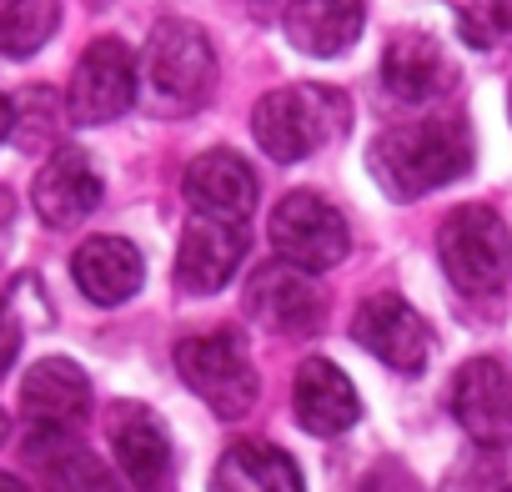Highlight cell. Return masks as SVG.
<instances>
[{"mask_svg":"<svg viewBox=\"0 0 512 492\" xmlns=\"http://www.w3.org/2000/svg\"><path fill=\"white\" fill-rule=\"evenodd\" d=\"M502 492H512V487H502Z\"/></svg>","mask_w":512,"mask_h":492,"instance_id":"obj_31","label":"cell"},{"mask_svg":"<svg viewBox=\"0 0 512 492\" xmlns=\"http://www.w3.org/2000/svg\"><path fill=\"white\" fill-rule=\"evenodd\" d=\"M472 131L462 116H422V121H397L377 131L367 146V171L392 201H417L457 176L472 171Z\"/></svg>","mask_w":512,"mask_h":492,"instance_id":"obj_1","label":"cell"},{"mask_svg":"<svg viewBox=\"0 0 512 492\" xmlns=\"http://www.w3.org/2000/svg\"><path fill=\"white\" fill-rule=\"evenodd\" d=\"M507 111H512V96H507Z\"/></svg>","mask_w":512,"mask_h":492,"instance_id":"obj_30","label":"cell"},{"mask_svg":"<svg viewBox=\"0 0 512 492\" xmlns=\"http://www.w3.org/2000/svg\"><path fill=\"white\" fill-rule=\"evenodd\" d=\"M216 91V51L201 26L161 21L141 51V101L156 116H191Z\"/></svg>","mask_w":512,"mask_h":492,"instance_id":"obj_3","label":"cell"},{"mask_svg":"<svg viewBox=\"0 0 512 492\" xmlns=\"http://www.w3.org/2000/svg\"><path fill=\"white\" fill-rule=\"evenodd\" d=\"M111 452H116L121 477H131L136 492H156L171 477V437H166L161 417L146 407H116Z\"/></svg>","mask_w":512,"mask_h":492,"instance_id":"obj_19","label":"cell"},{"mask_svg":"<svg viewBox=\"0 0 512 492\" xmlns=\"http://www.w3.org/2000/svg\"><path fill=\"white\" fill-rule=\"evenodd\" d=\"M352 121V106L342 91L332 86H277L256 101L251 111V136L272 161H307L317 151H327Z\"/></svg>","mask_w":512,"mask_h":492,"instance_id":"obj_2","label":"cell"},{"mask_svg":"<svg viewBox=\"0 0 512 492\" xmlns=\"http://www.w3.org/2000/svg\"><path fill=\"white\" fill-rule=\"evenodd\" d=\"M26 457L41 467L51 492H116L111 467L76 437V432H56V427H31Z\"/></svg>","mask_w":512,"mask_h":492,"instance_id":"obj_20","label":"cell"},{"mask_svg":"<svg viewBox=\"0 0 512 492\" xmlns=\"http://www.w3.org/2000/svg\"><path fill=\"white\" fill-rule=\"evenodd\" d=\"M61 26L56 0H0V56H36Z\"/></svg>","mask_w":512,"mask_h":492,"instance_id":"obj_22","label":"cell"},{"mask_svg":"<svg viewBox=\"0 0 512 492\" xmlns=\"http://www.w3.org/2000/svg\"><path fill=\"white\" fill-rule=\"evenodd\" d=\"M246 312L282 337H307L327 317V292L317 287V272L297 262H272L246 282Z\"/></svg>","mask_w":512,"mask_h":492,"instance_id":"obj_9","label":"cell"},{"mask_svg":"<svg viewBox=\"0 0 512 492\" xmlns=\"http://www.w3.org/2000/svg\"><path fill=\"white\" fill-rule=\"evenodd\" d=\"M16 352H21V322H16L11 312H0V377L11 372Z\"/></svg>","mask_w":512,"mask_h":492,"instance_id":"obj_25","label":"cell"},{"mask_svg":"<svg viewBox=\"0 0 512 492\" xmlns=\"http://www.w3.org/2000/svg\"><path fill=\"white\" fill-rule=\"evenodd\" d=\"M437 262L462 297H492L512 277V231L492 206H457L437 231Z\"/></svg>","mask_w":512,"mask_h":492,"instance_id":"obj_4","label":"cell"},{"mask_svg":"<svg viewBox=\"0 0 512 492\" xmlns=\"http://www.w3.org/2000/svg\"><path fill=\"white\" fill-rule=\"evenodd\" d=\"M176 372L226 422H236V417H246L256 407V367H251V357H246L236 332L186 337L176 347Z\"/></svg>","mask_w":512,"mask_h":492,"instance_id":"obj_5","label":"cell"},{"mask_svg":"<svg viewBox=\"0 0 512 492\" xmlns=\"http://www.w3.org/2000/svg\"><path fill=\"white\" fill-rule=\"evenodd\" d=\"M211 492H307V482L282 447L241 437L236 447L221 452L211 472Z\"/></svg>","mask_w":512,"mask_h":492,"instance_id":"obj_21","label":"cell"},{"mask_svg":"<svg viewBox=\"0 0 512 492\" xmlns=\"http://www.w3.org/2000/svg\"><path fill=\"white\" fill-rule=\"evenodd\" d=\"M0 492H31V487H26L16 472H0Z\"/></svg>","mask_w":512,"mask_h":492,"instance_id":"obj_27","label":"cell"},{"mask_svg":"<svg viewBox=\"0 0 512 492\" xmlns=\"http://www.w3.org/2000/svg\"><path fill=\"white\" fill-rule=\"evenodd\" d=\"M352 342L367 347L382 367H397L407 377H417L427 367V357H432V327H427V317L407 297H397V292H377V297H367L357 307Z\"/></svg>","mask_w":512,"mask_h":492,"instance_id":"obj_8","label":"cell"},{"mask_svg":"<svg viewBox=\"0 0 512 492\" xmlns=\"http://www.w3.org/2000/svg\"><path fill=\"white\" fill-rule=\"evenodd\" d=\"M71 277L81 287L86 302L96 307H121L141 292L146 282V262L141 252L126 241V236H91L76 246V257H71Z\"/></svg>","mask_w":512,"mask_h":492,"instance_id":"obj_17","label":"cell"},{"mask_svg":"<svg viewBox=\"0 0 512 492\" xmlns=\"http://www.w3.org/2000/svg\"><path fill=\"white\" fill-rule=\"evenodd\" d=\"M136 96H141V66H136L131 46L116 41V36L91 41L86 56L71 71V91H66L71 121L76 126H106V121L126 116L136 106Z\"/></svg>","mask_w":512,"mask_h":492,"instance_id":"obj_7","label":"cell"},{"mask_svg":"<svg viewBox=\"0 0 512 492\" xmlns=\"http://www.w3.org/2000/svg\"><path fill=\"white\" fill-rule=\"evenodd\" d=\"M272 246L282 262H297L307 272H332L352 252V231L347 216L317 191H287L272 211Z\"/></svg>","mask_w":512,"mask_h":492,"instance_id":"obj_6","label":"cell"},{"mask_svg":"<svg viewBox=\"0 0 512 492\" xmlns=\"http://www.w3.org/2000/svg\"><path fill=\"white\" fill-rule=\"evenodd\" d=\"M6 437H11V417L0 412V447H6Z\"/></svg>","mask_w":512,"mask_h":492,"instance_id":"obj_28","label":"cell"},{"mask_svg":"<svg viewBox=\"0 0 512 492\" xmlns=\"http://www.w3.org/2000/svg\"><path fill=\"white\" fill-rule=\"evenodd\" d=\"M21 412L31 427L76 432L91 412V377L71 357H41L21 382Z\"/></svg>","mask_w":512,"mask_h":492,"instance_id":"obj_15","label":"cell"},{"mask_svg":"<svg viewBox=\"0 0 512 492\" xmlns=\"http://www.w3.org/2000/svg\"><path fill=\"white\" fill-rule=\"evenodd\" d=\"M11 121H16V111H11L6 96H0V141H11Z\"/></svg>","mask_w":512,"mask_h":492,"instance_id":"obj_26","label":"cell"},{"mask_svg":"<svg viewBox=\"0 0 512 492\" xmlns=\"http://www.w3.org/2000/svg\"><path fill=\"white\" fill-rule=\"evenodd\" d=\"M11 111H16V121H11V141H16L21 151H31V156L56 151V136H61V126L71 121V106L56 101V91H46V86L21 91V96L11 101Z\"/></svg>","mask_w":512,"mask_h":492,"instance_id":"obj_23","label":"cell"},{"mask_svg":"<svg viewBox=\"0 0 512 492\" xmlns=\"http://www.w3.org/2000/svg\"><path fill=\"white\" fill-rule=\"evenodd\" d=\"M246 257V221L191 216L176 246V287L186 297H216Z\"/></svg>","mask_w":512,"mask_h":492,"instance_id":"obj_10","label":"cell"},{"mask_svg":"<svg viewBox=\"0 0 512 492\" xmlns=\"http://www.w3.org/2000/svg\"><path fill=\"white\" fill-rule=\"evenodd\" d=\"M457 31L477 51H502L512 46V0H472L457 16Z\"/></svg>","mask_w":512,"mask_h":492,"instance_id":"obj_24","label":"cell"},{"mask_svg":"<svg viewBox=\"0 0 512 492\" xmlns=\"http://www.w3.org/2000/svg\"><path fill=\"white\" fill-rule=\"evenodd\" d=\"M101 196H106V186H101L91 156L76 151V146H56V151L46 156V166L36 171V186H31L36 216H41L46 226H56V231L81 226V221L101 206Z\"/></svg>","mask_w":512,"mask_h":492,"instance_id":"obj_12","label":"cell"},{"mask_svg":"<svg viewBox=\"0 0 512 492\" xmlns=\"http://www.w3.org/2000/svg\"><path fill=\"white\" fill-rule=\"evenodd\" d=\"M362 26H367L362 0H287V11H282L287 41L302 56H317V61H332V56L352 51Z\"/></svg>","mask_w":512,"mask_h":492,"instance_id":"obj_18","label":"cell"},{"mask_svg":"<svg viewBox=\"0 0 512 492\" xmlns=\"http://www.w3.org/2000/svg\"><path fill=\"white\" fill-rule=\"evenodd\" d=\"M452 417L477 447H507L512 442V372L497 357L462 362L452 382Z\"/></svg>","mask_w":512,"mask_h":492,"instance_id":"obj_11","label":"cell"},{"mask_svg":"<svg viewBox=\"0 0 512 492\" xmlns=\"http://www.w3.org/2000/svg\"><path fill=\"white\" fill-rule=\"evenodd\" d=\"M181 196L196 216L246 221L256 211V171L236 151H201L181 171Z\"/></svg>","mask_w":512,"mask_h":492,"instance_id":"obj_14","label":"cell"},{"mask_svg":"<svg viewBox=\"0 0 512 492\" xmlns=\"http://www.w3.org/2000/svg\"><path fill=\"white\" fill-rule=\"evenodd\" d=\"M86 6H96V11H101V6H111V0H86Z\"/></svg>","mask_w":512,"mask_h":492,"instance_id":"obj_29","label":"cell"},{"mask_svg":"<svg viewBox=\"0 0 512 492\" xmlns=\"http://www.w3.org/2000/svg\"><path fill=\"white\" fill-rule=\"evenodd\" d=\"M452 81H457V66H452L447 46L422 36V31H402L382 51V86L402 106H427V101L447 96Z\"/></svg>","mask_w":512,"mask_h":492,"instance_id":"obj_13","label":"cell"},{"mask_svg":"<svg viewBox=\"0 0 512 492\" xmlns=\"http://www.w3.org/2000/svg\"><path fill=\"white\" fill-rule=\"evenodd\" d=\"M292 412H297V422H302L312 437H342V432L362 417V402H357L352 377H347L337 362L307 357V362L297 367Z\"/></svg>","mask_w":512,"mask_h":492,"instance_id":"obj_16","label":"cell"}]
</instances>
